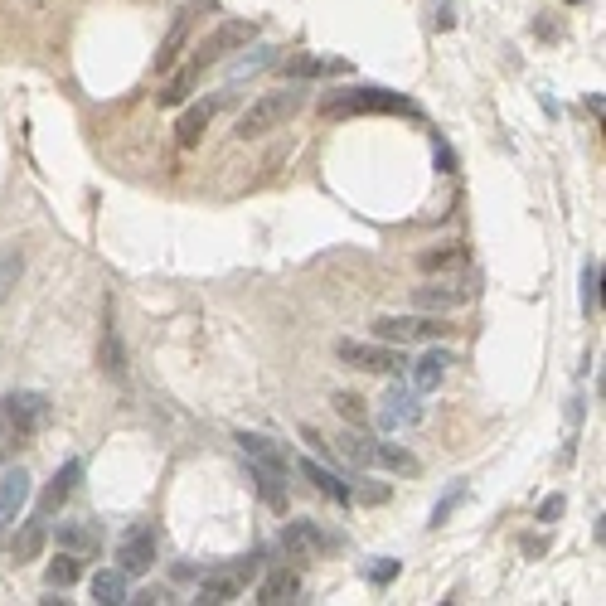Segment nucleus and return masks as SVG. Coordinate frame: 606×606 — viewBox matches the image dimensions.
<instances>
[{
	"label": "nucleus",
	"mask_w": 606,
	"mask_h": 606,
	"mask_svg": "<svg viewBox=\"0 0 606 606\" xmlns=\"http://www.w3.org/2000/svg\"><path fill=\"white\" fill-rule=\"evenodd\" d=\"M131 602H141V606H156V602H170V597H165L160 587H146V592H136Z\"/></svg>",
	"instance_id": "58836bf2"
},
{
	"label": "nucleus",
	"mask_w": 606,
	"mask_h": 606,
	"mask_svg": "<svg viewBox=\"0 0 606 606\" xmlns=\"http://www.w3.org/2000/svg\"><path fill=\"white\" fill-rule=\"evenodd\" d=\"M248 480L257 485V495L272 505V510H287V471H277V466H257L248 461Z\"/></svg>",
	"instance_id": "6ab92c4d"
},
{
	"label": "nucleus",
	"mask_w": 606,
	"mask_h": 606,
	"mask_svg": "<svg viewBox=\"0 0 606 606\" xmlns=\"http://www.w3.org/2000/svg\"><path fill=\"white\" fill-rule=\"evenodd\" d=\"M398 568H403L398 558H383V563H369V577H374V582H393V577H398Z\"/></svg>",
	"instance_id": "c9c22d12"
},
{
	"label": "nucleus",
	"mask_w": 606,
	"mask_h": 606,
	"mask_svg": "<svg viewBox=\"0 0 606 606\" xmlns=\"http://www.w3.org/2000/svg\"><path fill=\"white\" fill-rule=\"evenodd\" d=\"M359 500H364V505H383V500H388V490H383V485H364V490H359Z\"/></svg>",
	"instance_id": "4c0bfd02"
},
{
	"label": "nucleus",
	"mask_w": 606,
	"mask_h": 606,
	"mask_svg": "<svg viewBox=\"0 0 606 606\" xmlns=\"http://www.w3.org/2000/svg\"><path fill=\"white\" fill-rule=\"evenodd\" d=\"M422 422V403H417L413 388H403V383H393L388 393H383V408H379V427L383 432H408Z\"/></svg>",
	"instance_id": "1a4fd4ad"
},
{
	"label": "nucleus",
	"mask_w": 606,
	"mask_h": 606,
	"mask_svg": "<svg viewBox=\"0 0 606 606\" xmlns=\"http://www.w3.org/2000/svg\"><path fill=\"white\" fill-rule=\"evenodd\" d=\"M282 548L287 553H325V548H335V539L320 529L316 519H291L282 529Z\"/></svg>",
	"instance_id": "4468645a"
},
{
	"label": "nucleus",
	"mask_w": 606,
	"mask_h": 606,
	"mask_svg": "<svg viewBox=\"0 0 606 606\" xmlns=\"http://www.w3.org/2000/svg\"><path fill=\"white\" fill-rule=\"evenodd\" d=\"M301 597V577L287 573V568H277V573L262 577V587H257V602L262 606H282V602H296Z\"/></svg>",
	"instance_id": "412c9836"
},
{
	"label": "nucleus",
	"mask_w": 606,
	"mask_h": 606,
	"mask_svg": "<svg viewBox=\"0 0 606 606\" xmlns=\"http://www.w3.org/2000/svg\"><path fill=\"white\" fill-rule=\"evenodd\" d=\"M582 306L587 311L602 306V262H587V272H582Z\"/></svg>",
	"instance_id": "473e14b6"
},
{
	"label": "nucleus",
	"mask_w": 606,
	"mask_h": 606,
	"mask_svg": "<svg viewBox=\"0 0 606 606\" xmlns=\"http://www.w3.org/2000/svg\"><path fill=\"white\" fill-rule=\"evenodd\" d=\"M374 466L393 471V476H417V471H422V461H417L413 451L393 447V442H374Z\"/></svg>",
	"instance_id": "5701e85b"
},
{
	"label": "nucleus",
	"mask_w": 606,
	"mask_h": 606,
	"mask_svg": "<svg viewBox=\"0 0 606 606\" xmlns=\"http://www.w3.org/2000/svg\"><path fill=\"white\" fill-rule=\"evenodd\" d=\"M102 369H107L112 379H122V369H127V354H122V340H117L112 311H107V330H102Z\"/></svg>",
	"instance_id": "cd10ccee"
},
{
	"label": "nucleus",
	"mask_w": 606,
	"mask_h": 606,
	"mask_svg": "<svg viewBox=\"0 0 606 606\" xmlns=\"http://www.w3.org/2000/svg\"><path fill=\"white\" fill-rule=\"evenodd\" d=\"M78 480H83V461H64V466H59V476L49 480V485H44V495H39V514L49 519V514L64 510V500L78 490Z\"/></svg>",
	"instance_id": "2eb2a0df"
},
{
	"label": "nucleus",
	"mask_w": 606,
	"mask_h": 606,
	"mask_svg": "<svg viewBox=\"0 0 606 606\" xmlns=\"http://www.w3.org/2000/svg\"><path fill=\"white\" fill-rule=\"evenodd\" d=\"M451 325L447 316H379L374 320V335L383 345H408V340H447Z\"/></svg>",
	"instance_id": "20e7f679"
},
{
	"label": "nucleus",
	"mask_w": 606,
	"mask_h": 606,
	"mask_svg": "<svg viewBox=\"0 0 606 606\" xmlns=\"http://www.w3.org/2000/svg\"><path fill=\"white\" fill-rule=\"evenodd\" d=\"M301 476L311 480L316 490H325V495H330L335 505H350V500H354V490H350V485H345V480L335 476L330 466H320V461H301Z\"/></svg>",
	"instance_id": "4be33fe9"
},
{
	"label": "nucleus",
	"mask_w": 606,
	"mask_h": 606,
	"mask_svg": "<svg viewBox=\"0 0 606 606\" xmlns=\"http://www.w3.org/2000/svg\"><path fill=\"white\" fill-rule=\"evenodd\" d=\"M573 5H577V0H573Z\"/></svg>",
	"instance_id": "a19ab883"
},
{
	"label": "nucleus",
	"mask_w": 606,
	"mask_h": 606,
	"mask_svg": "<svg viewBox=\"0 0 606 606\" xmlns=\"http://www.w3.org/2000/svg\"><path fill=\"white\" fill-rule=\"evenodd\" d=\"M563 510H568V500H563V495H548V500L539 505V524H558Z\"/></svg>",
	"instance_id": "f704fd0d"
},
{
	"label": "nucleus",
	"mask_w": 606,
	"mask_h": 606,
	"mask_svg": "<svg viewBox=\"0 0 606 606\" xmlns=\"http://www.w3.org/2000/svg\"><path fill=\"white\" fill-rule=\"evenodd\" d=\"M301 442H311V447H316V451H325V461H335V451L325 447V437H320L316 427H301Z\"/></svg>",
	"instance_id": "e433bc0d"
},
{
	"label": "nucleus",
	"mask_w": 606,
	"mask_h": 606,
	"mask_svg": "<svg viewBox=\"0 0 606 606\" xmlns=\"http://www.w3.org/2000/svg\"><path fill=\"white\" fill-rule=\"evenodd\" d=\"M451 364H456V359H451V350H442V345H432V350L422 354V359H408V388H413V393H432V388H437V383L447 379V369Z\"/></svg>",
	"instance_id": "9d476101"
},
{
	"label": "nucleus",
	"mask_w": 606,
	"mask_h": 606,
	"mask_svg": "<svg viewBox=\"0 0 606 606\" xmlns=\"http://www.w3.org/2000/svg\"><path fill=\"white\" fill-rule=\"evenodd\" d=\"M224 107V97H209V102H194V107H185L180 112V122H175V141L180 146H199V136L209 131V122H214V112Z\"/></svg>",
	"instance_id": "f3484780"
},
{
	"label": "nucleus",
	"mask_w": 606,
	"mask_h": 606,
	"mask_svg": "<svg viewBox=\"0 0 606 606\" xmlns=\"http://www.w3.org/2000/svg\"><path fill=\"white\" fill-rule=\"evenodd\" d=\"M233 442H238V451H243L248 461H257V466H277V471H287V476H291V461H287V451L277 447L272 437H262V432H238Z\"/></svg>",
	"instance_id": "a211bd4d"
},
{
	"label": "nucleus",
	"mask_w": 606,
	"mask_h": 606,
	"mask_svg": "<svg viewBox=\"0 0 606 606\" xmlns=\"http://www.w3.org/2000/svg\"><path fill=\"white\" fill-rule=\"evenodd\" d=\"M335 413L345 417L350 427H364V398L359 393H335Z\"/></svg>",
	"instance_id": "72a5a7b5"
},
{
	"label": "nucleus",
	"mask_w": 606,
	"mask_h": 606,
	"mask_svg": "<svg viewBox=\"0 0 606 606\" xmlns=\"http://www.w3.org/2000/svg\"><path fill=\"white\" fill-rule=\"evenodd\" d=\"M253 39H257L253 20H224L219 30H214L204 44H199V49H194V59L209 68V64H219V59H228V54H238V49H248Z\"/></svg>",
	"instance_id": "423d86ee"
},
{
	"label": "nucleus",
	"mask_w": 606,
	"mask_h": 606,
	"mask_svg": "<svg viewBox=\"0 0 606 606\" xmlns=\"http://www.w3.org/2000/svg\"><path fill=\"white\" fill-rule=\"evenodd\" d=\"M335 354L350 364V369H364V374H408V350L398 345H364V340H340Z\"/></svg>",
	"instance_id": "39448f33"
},
{
	"label": "nucleus",
	"mask_w": 606,
	"mask_h": 606,
	"mask_svg": "<svg viewBox=\"0 0 606 606\" xmlns=\"http://www.w3.org/2000/svg\"><path fill=\"white\" fill-rule=\"evenodd\" d=\"M335 442H340V451L350 456L354 466H374V437H369L364 427H350V432H340Z\"/></svg>",
	"instance_id": "a878e982"
},
{
	"label": "nucleus",
	"mask_w": 606,
	"mask_h": 606,
	"mask_svg": "<svg viewBox=\"0 0 606 606\" xmlns=\"http://www.w3.org/2000/svg\"><path fill=\"white\" fill-rule=\"evenodd\" d=\"M78 577H83V558H78V553H59V558L44 568V582H49V587H73Z\"/></svg>",
	"instance_id": "bb28decb"
},
{
	"label": "nucleus",
	"mask_w": 606,
	"mask_h": 606,
	"mask_svg": "<svg viewBox=\"0 0 606 606\" xmlns=\"http://www.w3.org/2000/svg\"><path fill=\"white\" fill-rule=\"evenodd\" d=\"M461 262H466V248H461V243H442V248H432V253L417 257L422 272H442V267H461Z\"/></svg>",
	"instance_id": "c756f323"
},
{
	"label": "nucleus",
	"mask_w": 606,
	"mask_h": 606,
	"mask_svg": "<svg viewBox=\"0 0 606 606\" xmlns=\"http://www.w3.org/2000/svg\"><path fill=\"white\" fill-rule=\"evenodd\" d=\"M199 73H204V64H199V59L180 64L175 73H170V83L156 93V102H160V107H185V97H190V88L199 83Z\"/></svg>",
	"instance_id": "aec40b11"
},
{
	"label": "nucleus",
	"mask_w": 606,
	"mask_h": 606,
	"mask_svg": "<svg viewBox=\"0 0 606 606\" xmlns=\"http://www.w3.org/2000/svg\"><path fill=\"white\" fill-rule=\"evenodd\" d=\"M44 417H49V398H44V393L10 388V393L0 398V432H5V437H15V442L34 437V432L44 427Z\"/></svg>",
	"instance_id": "7ed1b4c3"
},
{
	"label": "nucleus",
	"mask_w": 606,
	"mask_h": 606,
	"mask_svg": "<svg viewBox=\"0 0 606 606\" xmlns=\"http://www.w3.org/2000/svg\"><path fill=\"white\" fill-rule=\"evenodd\" d=\"M54 543L64 553H78V558H97L102 553V529H97L93 519H68V524L54 529Z\"/></svg>",
	"instance_id": "9b49d317"
},
{
	"label": "nucleus",
	"mask_w": 606,
	"mask_h": 606,
	"mask_svg": "<svg viewBox=\"0 0 606 606\" xmlns=\"http://www.w3.org/2000/svg\"><path fill=\"white\" fill-rule=\"evenodd\" d=\"M44 539H49V529H44V514H34V519H25V529L10 539V553H15V563H25V558H34L39 548H44Z\"/></svg>",
	"instance_id": "393cba45"
},
{
	"label": "nucleus",
	"mask_w": 606,
	"mask_h": 606,
	"mask_svg": "<svg viewBox=\"0 0 606 606\" xmlns=\"http://www.w3.org/2000/svg\"><path fill=\"white\" fill-rule=\"evenodd\" d=\"M93 602L97 606H122L131 602V587H127V573H93Z\"/></svg>",
	"instance_id": "b1692460"
},
{
	"label": "nucleus",
	"mask_w": 606,
	"mask_h": 606,
	"mask_svg": "<svg viewBox=\"0 0 606 606\" xmlns=\"http://www.w3.org/2000/svg\"><path fill=\"white\" fill-rule=\"evenodd\" d=\"M25 505H30V476L15 466V471H5V476H0V539H5V529L20 519Z\"/></svg>",
	"instance_id": "f8f14e48"
},
{
	"label": "nucleus",
	"mask_w": 606,
	"mask_h": 606,
	"mask_svg": "<svg viewBox=\"0 0 606 606\" xmlns=\"http://www.w3.org/2000/svg\"><path fill=\"white\" fill-rule=\"evenodd\" d=\"M243 587H248V577H238L233 568L228 573H209L204 582H199V592H194V602L199 606H228L243 597Z\"/></svg>",
	"instance_id": "dca6fc26"
},
{
	"label": "nucleus",
	"mask_w": 606,
	"mask_h": 606,
	"mask_svg": "<svg viewBox=\"0 0 606 606\" xmlns=\"http://www.w3.org/2000/svg\"><path fill=\"white\" fill-rule=\"evenodd\" d=\"M20 272H25V253H20V243H0V296L20 282Z\"/></svg>",
	"instance_id": "c85d7f7f"
},
{
	"label": "nucleus",
	"mask_w": 606,
	"mask_h": 606,
	"mask_svg": "<svg viewBox=\"0 0 606 606\" xmlns=\"http://www.w3.org/2000/svg\"><path fill=\"white\" fill-rule=\"evenodd\" d=\"M301 88H277V93H262L257 102H248V112L238 117V127H233V136L238 141H257V136H267V131L287 127L291 117L301 112Z\"/></svg>",
	"instance_id": "f257e3e1"
},
{
	"label": "nucleus",
	"mask_w": 606,
	"mask_h": 606,
	"mask_svg": "<svg viewBox=\"0 0 606 606\" xmlns=\"http://www.w3.org/2000/svg\"><path fill=\"white\" fill-rule=\"evenodd\" d=\"M476 301V287L471 282H427V287L413 291L417 311H432V316H447V311H461Z\"/></svg>",
	"instance_id": "6e6552de"
},
{
	"label": "nucleus",
	"mask_w": 606,
	"mask_h": 606,
	"mask_svg": "<svg viewBox=\"0 0 606 606\" xmlns=\"http://www.w3.org/2000/svg\"><path fill=\"white\" fill-rule=\"evenodd\" d=\"M437 25H442V30H451V25H456V15H451V5H442V10H437Z\"/></svg>",
	"instance_id": "ea45409f"
},
{
	"label": "nucleus",
	"mask_w": 606,
	"mask_h": 606,
	"mask_svg": "<svg viewBox=\"0 0 606 606\" xmlns=\"http://www.w3.org/2000/svg\"><path fill=\"white\" fill-rule=\"evenodd\" d=\"M461 500H466V480H456V485H451L447 495H442V500L432 505V529H442V524H447L451 514H456V505H461Z\"/></svg>",
	"instance_id": "2f4dec72"
},
{
	"label": "nucleus",
	"mask_w": 606,
	"mask_h": 606,
	"mask_svg": "<svg viewBox=\"0 0 606 606\" xmlns=\"http://www.w3.org/2000/svg\"><path fill=\"white\" fill-rule=\"evenodd\" d=\"M287 78H325V73H345V64H325V59H287Z\"/></svg>",
	"instance_id": "7c9ffc66"
},
{
	"label": "nucleus",
	"mask_w": 606,
	"mask_h": 606,
	"mask_svg": "<svg viewBox=\"0 0 606 606\" xmlns=\"http://www.w3.org/2000/svg\"><path fill=\"white\" fill-rule=\"evenodd\" d=\"M160 548H156V529H146V524H131L122 543H117V563H122V573L131 577H146L156 568Z\"/></svg>",
	"instance_id": "0eeeda50"
},
{
	"label": "nucleus",
	"mask_w": 606,
	"mask_h": 606,
	"mask_svg": "<svg viewBox=\"0 0 606 606\" xmlns=\"http://www.w3.org/2000/svg\"><path fill=\"white\" fill-rule=\"evenodd\" d=\"M204 10H214V0H199V5H190V10H180V15H175V30L165 34V39H160V49H156V68H170L175 59H180V49H185V39H190L194 20H199Z\"/></svg>",
	"instance_id": "ddd939ff"
},
{
	"label": "nucleus",
	"mask_w": 606,
	"mask_h": 606,
	"mask_svg": "<svg viewBox=\"0 0 606 606\" xmlns=\"http://www.w3.org/2000/svg\"><path fill=\"white\" fill-rule=\"evenodd\" d=\"M320 112L325 117H369V112H403V117H413L417 102H408L403 93H388V88H340V93H330L320 102Z\"/></svg>",
	"instance_id": "f03ea898"
}]
</instances>
